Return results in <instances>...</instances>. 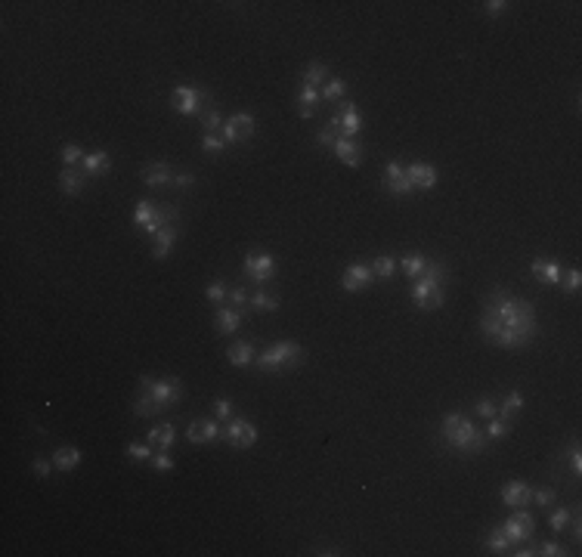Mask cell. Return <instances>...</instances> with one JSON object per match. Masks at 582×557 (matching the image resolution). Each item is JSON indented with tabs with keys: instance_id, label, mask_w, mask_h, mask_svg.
<instances>
[{
	"instance_id": "8d00e7d4",
	"label": "cell",
	"mask_w": 582,
	"mask_h": 557,
	"mask_svg": "<svg viewBox=\"0 0 582 557\" xmlns=\"http://www.w3.org/2000/svg\"><path fill=\"white\" fill-rule=\"evenodd\" d=\"M59 158H62V165H65V167H75V165H84L87 152H84L78 143H65V145H62V152H59Z\"/></svg>"
},
{
	"instance_id": "4dcf8cb0",
	"label": "cell",
	"mask_w": 582,
	"mask_h": 557,
	"mask_svg": "<svg viewBox=\"0 0 582 557\" xmlns=\"http://www.w3.org/2000/svg\"><path fill=\"white\" fill-rule=\"evenodd\" d=\"M325 81H329V65H322V62H310V65L304 68V78H301V84H307V87H316V90H319Z\"/></svg>"
},
{
	"instance_id": "7bdbcfd3",
	"label": "cell",
	"mask_w": 582,
	"mask_h": 557,
	"mask_svg": "<svg viewBox=\"0 0 582 557\" xmlns=\"http://www.w3.org/2000/svg\"><path fill=\"white\" fill-rule=\"evenodd\" d=\"M474 412L481 415V418H486V421H490V418L499 415V402H495L493 397H481V399L474 402Z\"/></svg>"
},
{
	"instance_id": "3957f363",
	"label": "cell",
	"mask_w": 582,
	"mask_h": 557,
	"mask_svg": "<svg viewBox=\"0 0 582 557\" xmlns=\"http://www.w3.org/2000/svg\"><path fill=\"white\" fill-rule=\"evenodd\" d=\"M440 434H443V440H446L449 449L461 452V456H481V452L486 449V434L461 412L443 415Z\"/></svg>"
},
{
	"instance_id": "f5cc1de1",
	"label": "cell",
	"mask_w": 582,
	"mask_h": 557,
	"mask_svg": "<svg viewBox=\"0 0 582 557\" xmlns=\"http://www.w3.org/2000/svg\"><path fill=\"white\" fill-rule=\"evenodd\" d=\"M170 186H177V189H192L195 186V174H174V183Z\"/></svg>"
},
{
	"instance_id": "7dc6e473",
	"label": "cell",
	"mask_w": 582,
	"mask_h": 557,
	"mask_svg": "<svg viewBox=\"0 0 582 557\" xmlns=\"http://www.w3.org/2000/svg\"><path fill=\"white\" fill-rule=\"evenodd\" d=\"M529 502H536L539 508H549L551 502H558V490H551V486H542V490H533V499Z\"/></svg>"
},
{
	"instance_id": "816d5d0a",
	"label": "cell",
	"mask_w": 582,
	"mask_h": 557,
	"mask_svg": "<svg viewBox=\"0 0 582 557\" xmlns=\"http://www.w3.org/2000/svg\"><path fill=\"white\" fill-rule=\"evenodd\" d=\"M233 307H238V310L248 313V301H251V294H248L245 288H229V297H226Z\"/></svg>"
},
{
	"instance_id": "d6986e66",
	"label": "cell",
	"mask_w": 582,
	"mask_h": 557,
	"mask_svg": "<svg viewBox=\"0 0 582 557\" xmlns=\"http://www.w3.org/2000/svg\"><path fill=\"white\" fill-rule=\"evenodd\" d=\"M406 177L412 180L415 189H434L436 180H440V174H436L434 165H427V161H415V165L406 167Z\"/></svg>"
},
{
	"instance_id": "7402d4cb",
	"label": "cell",
	"mask_w": 582,
	"mask_h": 557,
	"mask_svg": "<svg viewBox=\"0 0 582 557\" xmlns=\"http://www.w3.org/2000/svg\"><path fill=\"white\" fill-rule=\"evenodd\" d=\"M146 443L152 446V449H158V452H170L174 449V443H177V427L174 424H155L149 431V436H146Z\"/></svg>"
},
{
	"instance_id": "30bf717a",
	"label": "cell",
	"mask_w": 582,
	"mask_h": 557,
	"mask_svg": "<svg viewBox=\"0 0 582 557\" xmlns=\"http://www.w3.org/2000/svg\"><path fill=\"white\" fill-rule=\"evenodd\" d=\"M502 533L511 539V545L529 542V539L536 536V517L527 508H515V514H511V517L502 524Z\"/></svg>"
},
{
	"instance_id": "9f6ffc18",
	"label": "cell",
	"mask_w": 582,
	"mask_h": 557,
	"mask_svg": "<svg viewBox=\"0 0 582 557\" xmlns=\"http://www.w3.org/2000/svg\"><path fill=\"white\" fill-rule=\"evenodd\" d=\"M520 545H524V542H520ZM515 554L517 557H533V554H539V545H524V548H517Z\"/></svg>"
},
{
	"instance_id": "2e32d148",
	"label": "cell",
	"mask_w": 582,
	"mask_h": 557,
	"mask_svg": "<svg viewBox=\"0 0 582 557\" xmlns=\"http://www.w3.org/2000/svg\"><path fill=\"white\" fill-rule=\"evenodd\" d=\"M529 499H533V486L524 480H511L502 486V504H508V508H527Z\"/></svg>"
},
{
	"instance_id": "6da1fadb",
	"label": "cell",
	"mask_w": 582,
	"mask_h": 557,
	"mask_svg": "<svg viewBox=\"0 0 582 557\" xmlns=\"http://www.w3.org/2000/svg\"><path fill=\"white\" fill-rule=\"evenodd\" d=\"M481 334L499 350H524L539 338L536 307L527 297L495 288L483 301Z\"/></svg>"
},
{
	"instance_id": "d590c367",
	"label": "cell",
	"mask_w": 582,
	"mask_h": 557,
	"mask_svg": "<svg viewBox=\"0 0 582 557\" xmlns=\"http://www.w3.org/2000/svg\"><path fill=\"white\" fill-rule=\"evenodd\" d=\"M199 121H202V131H204V133L224 131V115H220V109H204L202 115H199Z\"/></svg>"
},
{
	"instance_id": "b9f144b4",
	"label": "cell",
	"mask_w": 582,
	"mask_h": 557,
	"mask_svg": "<svg viewBox=\"0 0 582 557\" xmlns=\"http://www.w3.org/2000/svg\"><path fill=\"white\" fill-rule=\"evenodd\" d=\"M202 149L211 152V155H224L226 149V140L220 133H202Z\"/></svg>"
},
{
	"instance_id": "83f0119b",
	"label": "cell",
	"mask_w": 582,
	"mask_h": 557,
	"mask_svg": "<svg viewBox=\"0 0 582 557\" xmlns=\"http://www.w3.org/2000/svg\"><path fill=\"white\" fill-rule=\"evenodd\" d=\"M427 263H431V260H427L424 254H418V251H409V254L400 257V270H403V276H406V279H412V282L424 276Z\"/></svg>"
},
{
	"instance_id": "6f0895ef",
	"label": "cell",
	"mask_w": 582,
	"mask_h": 557,
	"mask_svg": "<svg viewBox=\"0 0 582 557\" xmlns=\"http://www.w3.org/2000/svg\"><path fill=\"white\" fill-rule=\"evenodd\" d=\"M316 554H344V551H341V548H319Z\"/></svg>"
},
{
	"instance_id": "52a82bcc",
	"label": "cell",
	"mask_w": 582,
	"mask_h": 557,
	"mask_svg": "<svg viewBox=\"0 0 582 557\" xmlns=\"http://www.w3.org/2000/svg\"><path fill=\"white\" fill-rule=\"evenodd\" d=\"M214 102V93L208 87H190V84H180V87L170 93V106H174L177 115H202L204 106Z\"/></svg>"
},
{
	"instance_id": "c3c4849f",
	"label": "cell",
	"mask_w": 582,
	"mask_h": 557,
	"mask_svg": "<svg viewBox=\"0 0 582 557\" xmlns=\"http://www.w3.org/2000/svg\"><path fill=\"white\" fill-rule=\"evenodd\" d=\"M214 415H217V421H229V418H233V399L229 397L214 399Z\"/></svg>"
},
{
	"instance_id": "e0dca14e",
	"label": "cell",
	"mask_w": 582,
	"mask_h": 557,
	"mask_svg": "<svg viewBox=\"0 0 582 557\" xmlns=\"http://www.w3.org/2000/svg\"><path fill=\"white\" fill-rule=\"evenodd\" d=\"M245 310H238V307H217V313H214V329H217V334H236L238 325H242L245 319Z\"/></svg>"
},
{
	"instance_id": "4fadbf2b",
	"label": "cell",
	"mask_w": 582,
	"mask_h": 557,
	"mask_svg": "<svg viewBox=\"0 0 582 557\" xmlns=\"http://www.w3.org/2000/svg\"><path fill=\"white\" fill-rule=\"evenodd\" d=\"M254 127H258L254 115L238 111V115H233V118H226V121H224V131H220V136L226 140V145L245 143V140H251V136H254Z\"/></svg>"
},
{
	"instance_id": "cb8c5ba5",
	"label": "cell",
	"mask_w": 582,
	"mask_h": 557,
	"mask_svg": "<svg viewBox=\"0 0 582 557\" xmlns=\"http://www.w3.org/2000/svg\"><path fill=\"white\" fill-rule=\"evenodd\" d=\"M81 170L87 177H106L109 170H112V158H109V152L106 149H93V152H87V158H84V165H81Z\"/></svg>"
},
{
	"instance_id": "681fc988",
	"label": "cell",
	"mask_w": 582,
	"mask_h": 557,
	"mask_svg": "<svg viewBox=\"0 0 582 557\" xmlns=\"http://www.w3.org/2000/svg\"><path fill=\"white\" fill-rule=\"evenodd\" d=\"M204 294H208L211 304H224L226 297H229V288L224 285V282H211V285L204 288Z\"/></svg>"
},
{
	"instance_id": "ffe728a7",
	"label": "cell",
	"mask_w": 582,
	"mask_h": 557,
	"mask_svg": "<svg viewBox=\"0 0 582 557\" xmlns=\"http://www.w3.org/2000/svg\"><path fill=\"white\" fill-rule=\"evenodd\" d=\"M338 121H341V136H350V140H356V133L363 131V118H359L356 102H341Z\"/></svg>"
},
{
	"instance_id": "db71d44e",
	"label": "cell",
	"mask_w": 582,
	"mask_h": 557,
	"mask_svg": "<svg viewBox=\"0 0 582 557\" xmlns=\"http://www.w3.org/2000/svg\"><path fill=\"white\" fill-rule=\"evenodd\" d=\"M50 470H53V461H44V458H34V474H38L40 480L50 477Z\"/></svg>"
},
{
	"instance_id": "d6a6232c",
	"label": "cell",
	"mask_w": 582,
	"mask_h": 557,
	"mask_svg": "<svg viewBox=\"0 0 582 557\" xmlns=\"http://www.w3.org/2000/svg\"><path fill=\"white\" fill-rule=\"evenodd\" d=\"M524 409V393H517V390H511L508 397L502 399V406H499V418H505V421H515V415Z\"/></svg>"
},
{
	"instance_id": "1f68e13d",
	"label": "cell",
	"mask_w": 582,
	"mask_h": 557,
	"mask_svg": "<svg viewBox=\"0 0 582 557\" xmlns=\"http://www.w3.org/2000/svg\"><path fill=\"white\" fill-rule=\"evenodd\" d=\"M483 545H486V551H490V554H508L511 551V539L502 533V526L490 529V536L483 539Z\"/></svg>"
},
{
	"instance_id": "ba28073f",
	"label": "cell",
	"mask_w": 582,
	"mask_h": 557,
	"mask_svg": "<svg viewBox=\"0 0 582 557\" xmlns=\"http://www.w3.org/2000/svg\"><path fill=\"white\" fill-rule=\"evenodd\" d=\"M242 270H245V279L248 282H254V285H267V282L276 279V260H273V254L270 251H260V248H254V251H248L245 254V263H242Z\"/></svg>"
},
{
	"instance_id": "f907efd6",
	"label": "cell",
	"mask_w": 582,
	"mask_h": 557,
	"mask_svg": "<svg viewBox=\"0 0 582 557\" xmlns=\"http://www.w3.org/2000/svg\"><path fill=\"white\" fill-rule=\"evenodd\" d=\"M539 554L542 557H561V554H570V551L561 542H554V539H542V542H539Z\"/></svg>"
},
{
	"instance_id": "44dd1931",
	"label": "cell",
	"mask_w": 582,
	"mask_h": 557,
	"mask_svg": "<svg viewBox=\"0 0 582 557\" xmlns=\"http://www.w3.org/2000/svg\"><path fill=\"white\" fill-rule=\"evenodd\" d=\"M529 272L536 276L539 285H561V263L554 260H542V257H536L533 263H529Z\"/></svg>"
},
{
	"instance_id": "11a10c76",
	"label": "cell",
	"mask_w": 582,
	"mask_h": 557,
	"mask_svg": "<svg viewBox=\"0 0 582 557\" xmlns=\"http://www.w3.org/2000/svg\"><path fill=\"white\" fill-rule=\"evenodd\" d=\"M486 16H499V13H505V10H508V4H505V0H486Z\"/></svg>"
},
{
	"instance_id": "ac0fdd59",
	"label": "cell",
	"mask_w": 582,
	"mask_h": 557,
	"mask_svg": "<svg viewBox=\"0 0 582 557\" xmlns=\"http://www.w3.org/2000/svg\"><path fill=\"white\" fill-rule=\"evenodd\" d=\"M140 174H143V183L149 186V189H165V186L174 183V170H170L165 161H152V165H146Z\"/></svg>"
},
{
	"instance_id": "ab89813d",
	"label": "cell",
	"mask_w": 582,
	"mask_h": 557,
	"mask_svg": "<svg viewBox=\"0 0 582 557\" xmlns=\"http://www.w3.org/2000/svg\"><path fill=\"white\" fill-rule=\"evenodd\" d=\"M508 431H511V421H505V418H499V415H495V418H490V421H486V440H502V436H508Z\"/></svg>"
},
{
	"instance_id": "bcb514c9",
	"label": "cell",
	"mask_w": 582,
	"mask_h": 557,
	"mask_svg": "<svg viewBox=\"0 0 582 557\" xmlns=\"http://www.w3.org/2000/svg\"><path fill=\"white\" fill-rule=\"evenodd\" d=\"M567 465H570V474H573V477L582 474V452H579V443H570V446H567Z\"/></svg>"
},
{
	"instance_id": "d4e9b609",
	"label": "cell",
	"mask_w": 582,
	"mask_h": 557,
	"mask_svg": "<svg viewBox=\"0 0 582 557\" xmlns=\"http://www.w3.org/2000/svg\"><path fill=\"white\" fill-rule=\"evenodd\" d=\"M177 236H180V229H177V226L161 229V233H158L155 238H152V257H155V260H168V257L174 254Z\"/></svg>"
},
{
	"instance_id": "e575fe53",
	"label": "cell",
	"mask_w": 582,
	"mask_h": 557,
	"mask_svg": "<svg viewBox=\"0 0 582 557\" xmlns=\"http://www.w3.org/2000/svg\"><path fill=\"white\" fill-rule=\"evenodd\" d=\"M338 136H341V121H338V115H335V118H331V121H329V124H325L322 131H319V136H316V143H319L322 149H331V145L338 143Z\"/></svg>"
},
{
	"instance_id": "8992f818",
	"label": "cell",
	"mask_w": 582,
	"mask_h": 557,
	"mask_svg": "<svg viewBox=\"0 0 582 557\" xmlns=\"http://www.w3.org/2000/svg\"><path fill=\"white\" fill-rule=\"evenodd\" d=\"M304 359V347L297 344V341H276V344H270L263 353H258V368L267 375H282L288 372V368H295L297 363Z\"/></svg>"
},
{
	"instance_id": "8fae6325",
	"label": "cell",
	"mask_w": 582,
	"mask_h": 557,
	"mask_svg": "<svg viewBox=\"0 0 582 557\" xmlns=\"http://www.w3.org/2000/svg\"><path fill=\"white\" fill-rule=\"evenodd\" d=\"M381 186H384V192L397 195V199H406V195L415 192L412 180L406 177V167L400 165V161H388V165H384V170H381Z\"/></svg>"
},
{
	"instance_id": "60d3db41",
	"label": "cell",
	"mask_w": 582,
	"mask_h": 557,
	"mask_svg": "<svg viewBox=\"0 0 582 557\" xmlns=\"http://www.w3.org/2000/svg\"><path fill=\"white\" fill-rule=\"evenodd\" d=\"M152 456H155V449H152L149 443H143V440L127 443V458H133V461H149Z\"/></svg>"
},
{
	"instance_id": "f546056e",
	"label": "cell",
	"mask_w": 582,
	"mask_h": 557,
	"mask_svg": "<svg viewBox=\"0 0 582 557\" xmlns=\"http://www.w3.org/2000/svg\"><path fill=\"white\" fill-rule=\"evenodd\" d=\"M248 310H254V313H276L279 310V294H270V291L258 288L251 294V301H248Z\"/></svg>"
},
{
	"instance_id": "f6af8a7d",
	"label": "cell",
	"mask_w": 582,
	"mask_h": 557,
	"mask_svg": "<svg viewBox=\"0 0 582 557\" xmlns=\"http://www.w3.org/2000/svg\"><path fill=\"white\" fill-rule=\"evenodd\" d=\"M149 465H152V470H158V474H168V470H174V458H170V452L155 449V456L149 458Z\"/></svg>"
},
{
	"instance_id": "9a60e30c",
	"label": "cell",
	"mask_w": 582,
	"mask_h": 557,
	"mask_svg": "<svg viewBox=\"0 0 582 557\" xmlns=\"http://www.w3.org/2000/svg\"><path fill=\"white\" fill-rule=\"evenodd\" d=\"M331 152H335V158L341 161V165L359 167L363 165V155H366V145L359 140H350V136H338V143L331 145Z\"/></svg>"
},
{
	"instance_id": "836d02e7",
	"label": "cell",
	"mask_w": 582,
	"mask_h": 557,
	"mask_svg": "<svg viewBox=\"0 0 582 557\" xmlns=\"http://www.w3.org/2000/svg\"><path fill=\"white\" fill-rule=\"evenodd\" d=\"M347 93V81H341V78H329L319 87V96H322V102H338L341 96Z\"/></svg>"
},
{
	"instance_id": "f35d334b",
	"label": "cell",
	"mask_w": 582,
	"mask_h": 557,
	"mask_svg": "<svg viewBox=\"0 0 582 557\" xmlns=\"http://www.w3.org/2000/svg\"><path fill=\"white\" fill-rule=\"evenodd\" d=\"M372 272H375V279H390L393 272H397V260L388 257V254L375 257V260H372Z\"/></svg>"
},
{
	"instance_id": "74e56055",
	"label": "cell",
	"mask_w": 582,
	"mask_h": 557,
	"mask_svg": "<svg viewBox=\"0 0 582 557\" xmlns=\"http://www.w3.org/2000/svg\"><path fill=\"white\" fill-rule=\"evenodd\" d=\"M570 517H573V511H570V508H558V511H551V514H549V526H551V533H554V536L567 533Z\"/></svg>"
},
{
	"instance_id": "603a6c76",
	"label": "cell",
	"mask_w": 582,
	"mask_h": 557,
	"mask_svg": "<svg viewBox=\"0 0 582 557\" xmlns=\"http://www.w3.org/2000/svg\"><path fill=\"white\" fill-rule=\"evenodd\" d=\"M319 102H322L319 90L307 87V84H301V90L295 93V106H297V115H301V118H313L316 111H319Z\"/></svg>"
},
{
	"instance_id": "7a4b0ae2",
	"label": "cell",
	"mask_w": 582,
	"mask_h": 557,
	"mask_svg": "<svg viewBox=\"0 0 582 557\" xmlns=\"http://www.w3.org/2000/svg\"><path fill=\"white\" fill-rule=\"evenodd\" d=\"M136 399H133V415L136 418H155L168 409H174L183 402V381L168 375V378H152V375H143L136 381Z\"/></svg>"
},
{
	"instance_id": "ee69618b",
	"label": "cell",
	"mask_w": 582,
	"mask_h": 557,
	"mask_svg": "<svg viewBox=\"0 0 582 557\" xmlns=\"http://www.w3.org/2000/svg\"><path fill=\"white\" fill-rule=\"evenodd\" d=\"M579 285H582V272H579L576 267H570L567 272H561V288H564V291H570V294H576Z\"/></svg>"
},
{
	"instance_id": "4316f807",
	"label": "cell",
	"mask_w": 582,
	"mask_h": 557,
	"mask_svg": "<svg viewBox=\"0 0 582 557\" xmlns=\"http://www.w3.org/2000/svg\"><path fill=\"white\" fill-rule=\"evenodd\" d=\"M87 174L84 170H78V167H65L62 174H59V189H62L65 195H78L84 186H87Z\"/></svg>"
},
{
	"instance_id": "5b68a950",
	"label": "cell",
	"mask_w": 582,
	"mask_h": 557,
	"mask_svg": "<svg viewBox=\"0 0 582 557\" xmlns=\"http://www.w3.org/2000/svg\"><path fill=\"white\" fill-rule=\"evenodd\" d=\"M177 220H180L177 208H168V204H158L152 199H140V202H136V208H133V223L143 229L146 236H152V238H155L161 229L177 226Z\"/></svg>"
},
{
	"instance_id": "f1b7e54d",
	"label": "cell",
	"mask_w": 582,
	"mask_h": 557,
	"mask_svg": "<svg viewBox=\"0 0 582 557\" xmlns=\"http://www.w3.org/2000/svg\"><path fill=\"white\" fill-rule=\"evenodd\" d=\"M78 465H81V449L78 446H59V449L53 452V468L62 470V474L75 470Z\"/></svg>"
},
{
	"instance_id": "277c9868",
	"label": "cell",
	"mask_w": 582,
	"mask_h": 557,
	"mask_svg": "<svg viewBox=\"0 0 582 557\" xmlns=\"http://www.w3.org/2000/svg\"><path fill=\"white\" fill-rule=\"evenodd\" d=\"M446 263H436L431 260L424 270L422 279L412 282V288H409V294H412V304L418 307V310H440L443 304H446V291H443V285H446Z\"/></svg>"
},
{
	"instance_id": "7c38bea8",
	"label": "cell",
	"mask_w": 582,
	"mask_h": 557,
	"mask_svg": "<svg viewBox=\"0 0 582 557\" xmlns=\"http://www.w3.org/2000/svg\"><path fill=\"white\" fill-rule=\"evenodd\" d=\"M186 440L195 446H208L224 440V427H220L217 418H192L190 427H186Z\"/></svg>"
},
{
	"instance_id": "484cf974",
	"label": "cell",
	"mask_w": 582,
	"mask_h": 557,
	"mask_svg": "<svg viewBox=\"0 0 582 557\" xmlns=\"http://www.w3.org/2000/svg\"><path fill=\"white\" fill-rule=\"evenodd\" d=\"M226 359H229L233 365L245 368V365H251L254 359H258V347H254L251 341H233V344H229V350H226Z\"/></svg>"
},
{
	"instance_id": "9c48e42d",
	"label": "cell",
	"mask_w": 582,
	"mask_h": 557,
	"mask_svg": "<svg viewBox=\"0 0 582 557\" xmlns=\"http://www.w3.org/2000/svg\"><path fill=\"white\" fill-rule=\"evenodd\" d=\"M224 443L229 449H251L258 443V427L248 418H229L224 424Z\"/></svg>"
},
{
	"instance_id": "5bb4252c",
	"label": "cell",
	"mask_w": 582,
	"mask_h": 557,
	"mask_svg": "<svg viewBox=\"0 0 582 557\" xmlns=\"http://www.w3.org/2000/svg\"><path fill=\"white\" fill-rule=\"evenodd\" d=\"M375 282V272L372 267H366V263H350V267L341 272V288L344 291H366Z\"/></svg>"
}]
</instances>
